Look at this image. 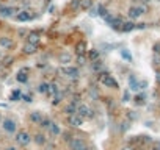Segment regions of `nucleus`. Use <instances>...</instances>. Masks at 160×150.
<instances>
[{
	"label": "nucleus",
	"instance_id": "7c9ffc66",
	"mask_svg": "<svg viewBox=\"0 0 160 150\" xmlns=\"http://www.w3.org/2000/svg\"><path fill=\"white\" fill-rule=\"evenodd\" d=\"M135 100H136V102H138V103H141L143 100H145V97H143V95H138V97H136Z\"/></svg>",
	"mask_w": 160,
	"mask_h": 150
},
{
	"label": "nucleus",
	"instance_id": "5701e85b",
	"mask_svg": "<svg viewBox=\"0 0 160 150\" xmlns=\"http://www.w3.org/2000/svg\"><path fill=\"white\" fill-rule=\"evenodd\" d=\"M97 58H99V52L97 50H91V52H89V59H91V61H96Z\"/></svg>",
	"mask_w": 160,
	"mask_h": 150
},
{
	"label": "nucleus",
	"instance_id": "a878e982",
	"mask_svg": "<svg viewBox=\"0 0 160 150\" xmlns=\"http://www.w3.org/2000/svg\"><path fill=\"white\" fill-rule=\"evenodd\" d=\"M25 74H27V71H25V72H21V74L17 75V81L25 83V81H27V75H25Z\"/></svg>",
	"mask_w": 160,
	"mask_h": 150
},
{
	"label": "nucleus",
	"instance_id": "58836bf2",
	"mask_svg": "<svg viewBox=\"0 0 160 150\" xmlns=\"http://www.w3.org/2000/svg\"><path fill=\"white\" fill-rule=\"evenodd\" d=\"M143 2H146V3H148V2H149V0H143Z\"/></svg>",
	"mask_w": 160,
	"mask_h": 150
},
{
	"label": "nucleus",
	"instance_id": "bb28decb",
	"mask_svg": "<svg viewBox=\"0 0 160 150\" xmlns=\"http://www.w3.org/2000/svg\"><path fill=\"white\" fill-rule=\"evenodd\" d=\"M49 88H50V86H49L47 83H42V85L39 86V92H47V91H49Z\"/></svg>",
	"mask_w": 160,
	"mask_h": 150
},
{
	"label": "nucleus",
	"instance_id": "412c9836",
	"mask_svg": "<svg viewBox=\"0 0 160 150\" xmlns=\"http://www.w3.org/2000/svg\"><path fill=\"white\" fill-rule=\"evenodd\" d=\"M130 88L133 89V91H136V89H140V85H138V81H136L133 77H130Z\"/></svg>",
	"mask_w": 160,
	"mask_h": 150
},
{
	"label": "nucleus",
	"instance_id": "393cba45",
	"mask_svg": "<svg viewBox=\"0 0 160 150\" xmlns=\"http://www.w3.org/2000/svg\"><path fill=\"white\" fill-rule=\"evenodd\" d=\"M35 141H36V144L42 145V144H44V142H46V139H44V136H42V135H36Z\"/></svg>",
	"mask_w": 160,
	"mask_h": 150
},
{
	"label": "nucleus",
	"instance_id": "f3484780",
	"mask_svg": "<svg viewBox=\"0 0 160 150\" xmlns=\"http://www.w3.org/2000/svg\"><path fill=\"white\" fill-rule=\"evenodd\" d=\"M49 130H50V133L53 136L60 135V128H58V125H56V124H50V125H49Z\"/></svg>",
	"mask_w": 160,
	"mask_h": 150
},
{
	"label": "nucleus",
	"instance_id": "ea45409f",
	"mask_svg": "<svg viewBox=\"0 0 160 150\" xmlns=\"http://www.w3.org/2000/svg\"><path fill=\"white\" fill-rule=\"evenodd\" d=\"M154 150H160V147H159V149H154Z\"/></svg>",
	"mask_w": 160,
	"mask_h": 150
},
{
	"label": "nucleus",
	"instance_id": "473e14b6",
	"mask_svg": "<svg viewBox=\"0 0 160 150\" xmlns=\"http://www.w3.org/2000/svg\"><path fill=\"white\" fill-rule=\"evenodd\" d=\"M22 99H24V100H25V102H32V99H30V97H28V95H22Z\"/></svg>",
	"mask_w": 160,
	"mask_h": 150
},
{
	"label": "nucleus",
	"instance_id": "72a5a7b5",
	"mask_svg": "<svg viewBox=\"0 0 160 150\" xmlns=\"http://www.w3.org/2000/svg\"><path fill=\"white\" fill-rule=\"evenodd\" d=\"M83 61H85V59H83V56L79 55V63H80V64H83Z\"/></svg>",
	"mask_w": 160,
	"mask_h": 150
},
{
	"label": "nucleus",
	"instance_id": "f704fd0d",
	"mask_svg": "<svg viewBox=\"0 0 160 150\" xmlns=\"http://www.w3.org/2000/svg\"><path fill=\"white\" fill-rule=\"evenodd\" d=\"M155 80H157V83H159V85H160V72H159V74H157V77H155Z\"/></svg>",
	"mask_w": 160,
	"mask_h": 150
},
{
	"label": "nucleus",
	"instance_id": "2f4dec72",
	"mask_svg": "<svg viewBox=\"0 0 160 150\" xmlns=\"http://www.w3.org/2000/svg\"><path fill=\"white\" fill-rule=\"evenodd\" d=\"M42 122V127H47L49 128V125H50V122H47V121H41Z\"/></svg>",
	"mask_w": 160,
	"mask_h": 150
},
{
	"label": "nucleus",
	"instance_id": "a19ab883",
	"mask_svg": "<svg viewBox=\"0 0 160 150\" xmlns=\"http://www.w3.org/2000/svg\"><path fill=\"white\" fill-rule=\"evenodd\" d=\"M0 119H2V117H0Z\"/></svg>",
	"mask_w": 160,
	"mask_h": 150
},
{
	"label": "nucleus",
	"instance_id": "cd10ccee",
	"mask_svg": "<svg viewBox=\"0 0 160 150\" xmlns=\"http://www.w3.org/2000/svg\"><path fill=\"white\" fill-rule=\"evenodd\" d=\"M121 55H122V58H126L127 61H130V55H129V53L126 52V50H122V52H121Z\"/></svg>",
	"mask_w": 160,
	"mask_h": 150
},
{
	"label": "nucleus",
	"instance_id": "c9c22d12",
	"mask_svg": "<svg viewBox=\"0 0 160 150\" xmlns=\"http://www.w3.org/2000/svg\"><path fill=\"white\" fill-rule=\"evenodd\" d=\"M154 49H155V52H157V53L160 52V45H159V44H157V45H155V47H154Z\"/></svg>",
	"mask_w": 160,
	"mask_h": 150
},
{
	"label": "nucleus",
	"instance_id": "0eeeda50",
	"mask_svg": "<svg viewBox=\"0 0 160 150\" xmlns=\"http://www.w3.org/2000/svg\"><path fill=\"white\" fill-rule=\"evenodd\" d=\"M75 114H79L80 117H86V116L89 114V108H88V106H86V105H80Z\"/></svg>",
	"mask_w": 160,
	"mask_h": 150
},
{
	"label": "nucleus",
	"instance_id": "f03ea898",
	"mask_svg": "<svg viewBox=\"0 0 160 150\" xmlns=\"http://www.w3.org/2000/svg\"><path fill=\"white\" fill-rule=\"evenodd\" d=\"M143 13H145V8H143V6H132V8L129 9V16H130L132 19L140 17Z\"/></svg>",
	"mask_w": 160,
	"mask_h": 150
},
{
	"label": "nucleus",
	"instance_id": "e433bc0d",
	"mask_svg": "<svg viewBox=\"0 0 160 150\" xmlns=\"http://www.w3.org/2000/svg\"><path fill=\"white\" fill-rule=\"evenodd\" d=\"M6 150H16L14 147H8V149H6Z\"/></svg>",
	"mask_w": 160,
	"mask_h": 150
},
{
	"label": "nucleus",
	"instance_id": "9b49d317",
	"mask_svg": "<svg viewBox=\"0 0 160 150\" xmlns=\"http://www.w3.org/2000/svg\"><path fill=\"white\" fill-rule=\"evenodd\" d=\"M75 50H77V55H83V53L86 52V42H79L77 45H75Z\"/></svg>",
	"mask_w": 160,
	"mask_h": 150
},
{
	"label": "nucleus",
	"instance_id": "2eb2a0df",
	"mask_svg": "<svg viewBox=\"0 0 160 150\" xmlns=\"http://www.w3.org/2000/svg\"><path fill=\"white\" fill-rule=\"evenodd\" d=\"M38 41H39V36H38V33H30V36H28V42L30 44H38Z\"/></svg>",
	"mask_w": 160,
	"mask_h": 150
},
{
	"label": "nucleus",
	"instance_id": "a211bd4d",
	"mask_svg": "<svg viewBox=\"0 0 160 150\" xmlns=\"http://www.w3.org/2000/svg\"><path fill=\"white\" fill-rule=\"evenodd\" d=\"M0 45H2V47H11V39L9 38H0Z\"/></svg>",
	"mask_w": 160,
	"mask_h": 150
},
{
	"label": "nucleus",
	"instance_id": "4be33fe9",
	"mask_svg": "<svg viewBox=\"0 0 160 150\" xmlns=\"http://www.w3.org/2000/svg\"><path fill=\"white\" fill-rule=\"evenodd\" d=\"M97 13H99V16L105 17V16H107V9H105V6H104V5H99V6H97Z\"/></svg>",
	"mask_w": 160,
	"mask_h": 150
},
{
	"label": "nucleus",
	"instance_id": "b1692460",
	"mask_svg": "<svg viewBox=\"0 0 160 150\" xmlns=\"http://www.w3.org/2000/svg\"><path fill=\"white\" fill-rule=\"evenodd\" d=\"M60 61H61V63H69V61H71V55H68V53H63V55L60 56Z\"/></svg>",
	"mask_w": 160,
	"mask_h": 150
},
{
	"label": "nucleus",
	"instance_id": "f8f14e48",
	"mask_svg": "<svg viewBox=\"0 0 160 150\" xmlns=\"http://www.w3.org/2000/svg\"><path fill=\"white\" fill-rule=\"evenodd\" d=\"M135 28V24H132V22H122V25H121V30L122 31H132V30Z\"/></svg>",
	"mask_w": 160,
	"mask_h": 150
},
{
	"label": "nucleus",
	"instance_id": "ddd939ff",
	"mask_svg": "<svg viewBox=\"0 0 160 150\" xmlns=\"http://www.w3.org/2000/svg\"><path fill=\"white\" fill-rule=\"evenodd\" d=\"M110 24H112L113 28H121L122 21H121V19H118V17H112V19H110Z\"/></svg>",
	"mask_w": 160,
	"mask_h": 150
},
{
	"label": "nucleus",
	"instance_id": "4c0bfd02",
	"mask_svg": "<svg viewBox=\"0 0 160 150\" xmlns=\"http://www.w3.org/2000/svg\"><path fill=\"white\" fill-rule=\"evenodd\" d=\"M124 150H132V149H130V147H126V149H124Z\"/></svg>",
	"mask_w": 160,
	"mask_h": 150
},
{
	"label": "nucleus",
	"instance_id": "dca6fc26",
	"mask_svg": "<svg viewBox=\"0 0 160 150\" xmlns=\"http://www.w3.org/2000/svg\"><path fill=\"white\" fill-rule=\"evenodd\" d=\"M24 52L28 53V55H30V53H35V52H36V45H35V44H30V42H28V44H25Z\"/></svg>",
	"mask_w": 160,
	"mask_h": 150
},
{
	"label": "nucleus",
	"instance_id": "c85d7f7f",
	"mask_svg": "<svg viewBox=\"0 0 160 150\" xmlns=\"http://www.w3.org/2000/svg\"><path fill=\"white\" fill-rule=\"evenodd\" d=\"M19 97H21V94H19V91H14V92H13V95H11V99H13V100H17Z\"/></svg>",
	"mask_w": 160,
	"mask_h": 150
},
{
	"label": "nucleus",
	"instance_id": "6e6552de",
	"mask_svg": "<svg viewBox=\"0 0 160 150\" xmlns=\"http://www.w3.org/2000/svg\"><path fill=\"white\" fill-rule=\"evenodd\" d=\"M71 145H72V150H85V142L80 141V139H74L71 142Z\"/></svg>",
	"mask_w": 160,
	"mask_h": 150
},
{
	"label": "nucleus",
	"instance_id": "6ab92c4d",
	"mask_svg": "<svg viewBox=\"0 0 160 150\" xmlns=\"http://www.w3.org/2000/svg\"><path fill=\"white\" fill-rule=\"evenodd\" d=\"M80 8L82 9L91 8V0H80Z\"/></svg>",
	"mask_w": 160,
	"mask_h": 150
},
{
	"label": "nucleus",
	"instance_id": "9d476101",
	"mask_svg": "<svg viewBox=\"0 0 160 150\" xmlns=\"http://www.w3.org/2000/svg\"><path fill=\"white\" fill-rule=\"evenodd\" d=\"M61 72H63V74H66L68 77H77V74H79V71L75 67H65Z\"/></svg>",
	"mask_w": 160,
	"mask_h": 150
},
{
	"label": "nucleus",
	"instance_id": "aec40b11",
	"mask_svg": "<svg viewBox=\"0 0 160 150\" xmlns=\"http://www.w3.org/2000/svg\"><path fill=\"white\" fill-rule=\"evenodd\" d=\"M66 113H68L69 116H71V114H75V105H74V103H71V105L66 106Z\"/></svg>",
	"mask_w": 160,
	"mask_h": 150
},
{
	"label": "nucleus",
	"instance_id": "1a4fd4ad",
	"mask_svg": "<svg viewBox=\"0 0 160 150\" xmlns=\"http://www.w3.org/2000/svg\"><path fill=\"white\" fill-rule=\"evenodd\" d=\"M14 11H16V8H13V6H2L0 8V14L2 16H11Z\"/></svg>",
	"mask_w": 160,
	"mask_h": 150
},
{
	"label": "nucleus",
	"instance_id": "c756f323",
	"mask_svg": "<svg viewBox=\"0 0 160 150\" xmlns=\"http://www.w3.org/2000/svg\"><path fill=\"white\" fill-rule=\"evenodd\" d=\"M79 5H80V0H74V2H72V6H74V8H77Z\"/></svg>",
	"mask_w": 160,
	"mask_h": 150
},
{
	"label": "nucleus",
	"instance_id": "423d86ee",
	"mask_svg": "<svg viewBox=\"0 0 160 150\" xmlns=\"http://www.w3.org/2000/svg\"><path fill=\"white\" fill-rule=\"evenodd\" d=\"M3 128H5L6 131H9V133H14L16 131V124L11 121V119H6V121L3 122Z\"/></svg>",
	"mask_w": 160,
	"mask_h": 150
},
{
	"label": "nucleus",
	"instance_id": "7ed1b4c3",
	"mask_svg": "<svg viewBox=\"0 0 160 150\" xmlns=\"http://www.w3.org/2000/svg\"><path fill=\"white\" fill-rule=\"evenodd\" d=\"M16 139H17V142H19L21 145H27V144L30 142V136H28V133H27V131H21V133L17 135V138H16Z\"/></svg>",
	"mask_w": 160,
	"mask_h": 150
},
{
	"label": "nucleus",
	"instance_id": "4468645a",
	"mask_svg": "<svg viewBox=\"0 0 160 150\" xmlns=\"http://www.w3.org/2000/svg\"><path fill=\"white\" fill-rule=\"evenodd\" d=\"M30 121L32 122H36V124H39V122L42 121V117H41V114H39V113H32V114H30Z\"/></svg>",
	"mask_w": 160,
	"mask_h": 150
},
{
	"label": "nucleus",
	"instance_id": "f257e3e1",
	"mask_svg": "<svg viewBox=\"0 0 160 150\" xmlns=\"http://www.w3.org/2000/svg\"><path fill=\"white\" fill-rule=\"evenodd\" d=\"M99 81L102 83V85L108 86V88H118V83H116V80L113 78L110 74H107V72H101V74L97 75Z\"/></svg>",
	"mask_w": 160,
	"mask_h": 150
},
{
	"label": "nucleus",
	"instance_id": "20e7f679",
	"mask_svg": "<svg viewBox=\"0 0 160 150\" xmlns=\"http://www.w3.org/2000/svg\"><path fill=\"white\" fill-rule=\"evenodd\" d=\"M68 121H69V124H71V125H74V127H80V125H82V122H83V117H80L79 114H71Z\"/></svg>",
	"mask_w": 160,
	"mask_h": 150
},
{
	"label": "nucleus",
	"instance_id": "39448f33",
	"mask_svg": "<svg viewBox=\"0 0 160 150\" xmlns=\"http://www.w3.org/2000/svg\"><path fill=\"white\" fill-rule=\"evenodd\" d=\"M33 16L30 14V11H21L17 16H16V21L19 22H27V21H32Z\"/></svg>",
	"mask_w": 160,
	"mask_h": 150
}]
</instances>
